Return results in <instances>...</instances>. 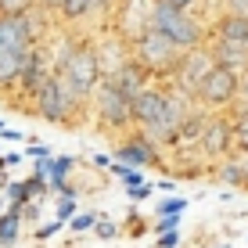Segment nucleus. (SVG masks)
<instances>
[{
	"label": "nucleus",
	"instance_id": "nucleus-1",
	"mask_svg": "<svg viewBox=\"0 0 248 248\" xmlns=\"http://www.w3.org/2000/svg\"><path fill=\"white\" fill-rule=\"evenodd\" d=\"M198 105L194 97H187L184 90H176L173 83H148L133 101V130L151 137L155 144H180L187 123L194 119Z\"/></svg>",
	"mask_w": 248,
	"mask_h": 248
},
{
	"label": "nucleus",
	"instance_id": "nucleus-2",
	"mask_svg": "<svg viewBox=\"0 0 248 248\" xmlns=\"http://www.w3.org/2000/svg\"><path fill=\"white\" fill-rule=\"evenodd\" d=\"M40 11L32 15H0V93H18L22 72L32 50L40 47Z\"/></svg>",
	"mask_w": 248,
	"mask_h": 248
},
{
	"label": "nucleus",
	"instance_id": "nucleus-3",
	"mask_svg": "<svg viewBox=\"0 0 248 248\" xmlns=\"http://www.w3.org/2000/svg\"><path fill=\"white\" fill-rule=\"evenodd\" d=\"M54 72L65 79V87L76 93V97L83 101V105H90L93 90L101 87V79H105V68H101V58H97V47L90 44V40H72L65 50H58L54 58Z\"/></svg>",
	"mask_w": 248,
	"mask_h": 248
},
{
	"label": "nucleus",
	"instance_id": "nucleus-4",
	"mask_svg": "<svg viewBox=\"0 0 248 248\" xmlns=\"http://www.w3.org/2000/svg\"><path fill=\"white\" fill-rule=\"evenodd\" d=\"M151 29L162 32L166 40H173L180 50H198V47L209 44V36H212L209 18L180 11V7H169V4H162V0L151 4Z\"/></svg>",
	"mask_w": 248,
	"mask_h": 248
},
{
	"label": "nucleus",
	"instance_id": "nucleus-5",
	"mask_svg": "<svg viewBox=\"0 0 248 248\" xmlns=\"http://www.w3.org/2000/svg\"><path fill=\"white\" fill-rule=\"evenodd\" d=\"M29 105L40 119H47V123H54V126H79V115L87 112V105L65 87V79L58 72H50L47 79L40 83V90L29 97Z\"/></svg>",
	"mask_w": 248,
	"mask_h": 248
},
{
	"label": "nucleus",
	"instance_id": "nucleus-6",
	"mask_svg": "<svg viewBox=\"0 0 248 248\" xmlns=\"http://www.w3.org/2000/svg\"><path fill=\"white\" fill-rule=\"evenodd\" d=\"M184 54H187V50H180L173 40H166L155 29L140 32V36L130 44V58L151 76V79H173L176 68H180V62H184Z\"/></svg>",
	"mask_w": 248,
	"mask_h": 248
},
{
	"label": "nucleus",
	"instance_id": "nucleus-7",
	"mask_svg": "<svg viewBox=\"0 0 248 248\" xmlns=\"http://www.w3.org/2000/svg\"><path fill=\"white\" fill-rule=\"evenodd\" d=\"M87 112L93 115V126L101 133H130L133 130V101L115 87L112 79H101V87L93 90Z\"/></svg>",
	"mask_w": 248,
	"mask_h": 248
},
{
	"label": "nucleus",
	"instance_id": "nucleus-8",
	"mask_svg": "<svg viewBox=\"0 0 248 248\" xmlns=\"http://www.w3.org/2000/svg\"><path fill=\"white\" fill-rule=\"evenodd\" d=\"M237 101H241V72L227 65H212L194 90V105H202L205 112H234Z\"/></svg>",
	"mask_w": 248,
	"mask_h": 248
},
{
	"label": "nucleus",
	"instance_id": "nucleus-9",
	"mask_svg": "<svg viewBox=\"0 0 248 248\" xmlns=\"http://www.w3.org/2000/svg\"><path fill=\"white\" fill-rule=\"evenodd\" d=\"M194 144H198L202 155L212 158V162L234 155V119H230V112H205Z\"/></svg>",
	"mask_w": 248,
	"mask_h": 248
},
{
	"label": "nucleus",
	"instance_id": "nucleus-10",
	"mask_svg": "<svg viewBox=\"0 0 248 248\" xmlns=\"http://www.w3.org/2000/svg\"><path fill=\"white\" fill-rule=\"evenodd\" d=\"M115 162L133 166V169H166L162 166V144L144 137L140 130L123 133V140L115 144Z\"/></svg>",
	"mask_w": 248,
	"mask_h": 248
},
{
	"label": "nucleus",
	"instance_id": "nucleus-11",
	"mask_svg": "<svg viewBox=\"0 0 248 248\" xmlns=\"http://www.w3.org/2000/svg\"><path fill=\"white\" fill-rule=\"evenodd\" d=\"M212 65H216V58H212L209 44L198 47V50H187L184 62H180V68H176V76H173V87H176V90H184L187 97H194L198 83L205 79V76H209V68H212Z\"/></svg>",
	"mask_w": 248,
	"mask_h": 248
},
{
	"label": "nucleus",
	"instance_id": "nucleus-12",
	"mask_svg": "<svg viewBox=\"0 0 248 248\" xmlns=\"http://www.w3.org/2000/svg\"><path fill=\"white\" fill-rule=\"evenodd\" d=\"M212 36L209 40H227V44L248 47V15H216L209 22Z\"/></svg>",
	"mask_w": 248,
	"mask_h": 248
},
{
	"label": "nucleus",
	"instance_id": "nucleus-13",
	"mask_svg": "<svg viewBox=\"0 0 248 248\" xmlns=\"http://www.w3.org/2000/svg\"><path fill=\"white\" fill-rule=\"evenodd\" d=\"M105 79H112L115 87L123 90L126 97H130V101H137V93H140V90H144V87H148V83H151V76L144 72V68L137 65L133 58H130V62H126L123 68H119V72H112V76H105Z\"/></svg>",
	"mask_w": 248,
	"mask_h": 248
},
{
	"label": "nucleus",
	"instance_id": "nucleus-14",
	"mask_svg": "<svg viewBox=\"0 0 248 248\" xmlns=\"http://www.w3.org/2000/svg\"><path fill=\"white\" fill-rule=\"evenodd\" d=\"M209 50L216 58V65H227L234 72H245L248 68V47L241 44H227V40H209Z\"/></svg>",
	"mask_w": 248,
	"mask_h": 248
},
{
	"label": "nucleus",
	"instance_id": "nucleus-15",
	"mask_svg": "<svg viewBox=\"0 0 248 248\" xmlns=\"http://www.w3.org/2000/svg\"><path fill=\"white\" fill-rule=\"evenodd\" d=\"M22 237V205H7L0 216V248H15Z\"/></svg>",
	"mask_w": 248,
	"mask_h": 248
},
{
	"label": "nucleus",
	"instance_id": "nucleus-16",
	"mask_svg": "<svg viewBox=\"0 0 248 248\" xmlns=\"http://www.w3.org/2000/svg\"><path fill=\"white\" fill-rule=\"evenodd\" d=\"M58 18L65 25H83L93 18V0H62L58 7Z\"/></svg>",
	"mask_w": 248,
	"mask_h": 248
},
{
	"label": "nucleus",
	"instance_id": "nucleus-17",
	"mask_svg": "<svg viewBox=\"0 0 248 248\" xmlns=\"http://www.w3.org/2000/svg\"><path fill=\"white\" fill-rule=\"evenodd\" d=\"M108 173L115 176L119 184L126 187V191H133V187H140V184H148L144 180V169H133V166H123V162H112V169Z\"/></svg>",
	"mask_w": 248,
	"mask_h": 248
},
{
	"label": "nucleus",
	"instance_id": "nucleus-18",
	"mask_svg": "<svg viewBox=\"0 0 248 248\" xmlns=\"http://www.w3.org/2000/svg\"><path fill=\"white\" fill-rule=\"evenodd\" d=\"M230 119H234V151H248V108L237 105Z\"/></svg>",
	"mask_w": 248,
	"mask_h": 248
},
{
	"label": "nucleus",
	"instance_id": "nucleus-19",
	"mask_svg": "<svg viewBox=\"0 0 248 248\" xmlns=\"http://www.w3.org/2000/svg\"><path fill=\"white\" fill-rule=\"evenodd\" d=\"M4 198H7V205H29L32 202V191H29V184H25V180H7L4 184Z\"/></svg>",
	"mask_w": 248,
	"mask_h": 248
},
{
	"label": "nucleus",
	"instance_id": "nucleus-20",
	"mask_svg": "<svg viewBox=\"0 0 248 248\" xmlns=\"http://www.w3.org/2000/svg\"><path fill=\"white\" fill-rule=\"evenodd\" d=\"M97 216H101V212L79 209L72 219H68V230H72V234H93V227H97Z\"/></svg>",
	"mask_w": 248,
	"mask_h": 248
},
{
	"label": "nucleus",
	"instance_id": "nucleus-21",
	"mask_svg": "<svg viewBox=\"0 0 248 248\" xmlns=\"http://www.w3.org/2000/svg\"><path fill=\"white\" fill-rule=\"evenodd\" d=\"M155 212H158V216H184V212H187V198L169 194V198H162V202L155 205Z\"/></svg>",
	"mask_w": 248,
	"mask_h": 248
},
{
	"label": "nucleus",
	"instance_id": "nucleus-22",
	"mask_svg": "<svg viewBox=\"0 0 248 248\" xmlns=\"http://www.w3.org/2000/svg\"><path fill=\"white\" fill-rule=\"evenodd\" d=\"M36 0H0V15H32Z\"/></svg>",
	"mask_w": 248,
	"mask_h": 248
},
{
	"label": "nucleus",
	"instance_id": "nucleus-23",
	"mask_svg": "<svg viewBox=\"0 0 248 248\" xmlns=\"http://www.w3.org/2000/svg\"><path fill=\"white\" fill-rule=\"evenodd\" d=\"M79 212V205H76V198H58L54 202V219H62V223L68 227V219Z\"/></svg>",
	"mask_w": 248,
	"mask_h": 248
},
{
	"label": "nucleus",
	"instance_id": "nucleus-24",
	"mask_svg": "<svg viewBox=\"0 0 248 248\" xmlns=\"http://www.w3.org/2000/svg\"><path fill=\"white\" fill-rule=\"evenodd\" d=\"M93 234H97L101 241H112V237L119 234V227H115L112 216H105V212H101V216H97V227H93Z\"/></svg>",
	"mask_w": 248,
	"mask_h": 248
},
{
	"label": "nucleus",
	"instance_id": "nucleus-25",
	"mask_svg": "<svg viewBox=\"0 0 248 248\" xmlns=\"http://www.w3.org/2000/svg\"><path fill=\"white\" fill-rule=\"evenodd\" d=\"M180 223H184V216H158L151 223V230L155 234H169V230H180Z\"/></svg>",
	"mask_w": 248,
	"mask_h": 248
},
{
	"label": "nucleus",
	"instance_id": "nucleus-26",
	"mask_svg": "<svg viewBox=\"0 0 248 248\" xmlns=\"http://www.w3.org/2000/svg\"><path fill=\"white\" fill-rule=\"evenodd\" d=\"M123 0H93V18H112Z\"/></svg>",
	"mask_w": 248,
	"mask_h": 248
},
{
	"label": "nucleus",
	"instance_id": "nucleus-27",
	"mask_svg": "<svg viewBox=\"0 0 248 248\" xmlns=\"http://www.w3.org/2000/svg\"><path fill=\"white\" fill-rule=\"evenodd\" d=\"M162 4H169V7H180V11H191V15H202V7L209 4V0H162ZM205 18V15H202Z\"/></svg>",
	"mask_w": 248,
	"mask_h": 248
},
{
	"label": "nucleus",
	"instance_id": "nucleus-28",
	"mask_svg": "<svg viewBox=\"0 0 248 248\" xmlns=\"http://www.w3.org/2000/svg\"><path fill=\"white\" fill-rule=\"evenodd\" d=\"M65 230V223L62 219H50V223H44V227H36L32 234H36V241H47V237H54V234H62Z\"/></svg>",
	"mask_w": 248,
	"mask_h": 248
},
{
	"label": "nucleus",
	"instance_id": "nucleus-29",
	"mask_svg": "<svg viewBox=\"0 0 248 248\" xmlns=\"http://www.w3.org/2000/svg\"><path fill=\"white\" fill-rule=\"evenodd\" d=\"M151 194H155V184H140V187H133V191H126V198L133 205H140V202H148Z\"/></svg>",
	"mask_w": 248,
	"mask_h": 248
},
{
	"label": "nucleus",
	"instance_id": "nucleus-30",
	"mask_svg": "<svg viewBox=\"0 0 248 248\" xmlns=\"http://www.w3.org/2000/svg\"><path fill=\"white\" fill-rule=\"evenodd\" d=\"M219 15H248V0H219Z\"/></svg>",
	"mask_w": 248,
	"mask_h": 248
},
{
	"label": "nucleus",
	"instance_id": "nucleus-31",
	"mask_svg": "<svg viewBox=\"0 0 248 248\" xmlns=\"http://www.w3.org/2000/svg\"><path fill=\"white\" fill-rule=\"evenodd\" d=\"M25 155H29L32 162H44V158H50V155H54V151H50L47 144H29V148H25Z\"/></svg>",
	"mask_w": 248,
	"mask_h": 248
},
{
	"label": "nucleus",
	"instance_id": "nucleus-32",
	"mask_svg": "<svg viewBox=\"0 0 248 248\" xmlns=\"http://www.w3.org/2000/svg\"><path fill=\"white\" fill-rule=\"evenodd\" d=\"M155 248H180V230H169V234H158Z\"/></svg>",
	"mask_w": 248,
	"mask_h": 248
},
{
	"label": "nucleus",
	"instance_id": "nucleus-33",
	"mask_svg": "<svg viewBox=\"0 0 248 248\" xmlns=\"http://www.w3.org/2000/svg\"><path fill=\"white\" fill-rule=\"evenodd\" d=\"M237 166H241V180H245V191H248V151H234Z\"/></svg>",
	"mask_w": 248,
	"mask_h": 248
},
{
	"label": "nucleus",
	"instance_id": "nucleus-34",
	"mask_svg": "<svg viewBox=\"0 0 248 248\" xmlns=\"http://www.w3.org/2000/svg\"><path fill=\"white\" fill-rule=\"evenodd\" d=\"M62 7V0H36V11L40 15H50V11H58Z\"/></svg>",
	"mask_w": 248,
	"mask_h": 248
},
{
	"label": "nucleus",
	"instance_id": "nucleus-35",
	"mask_svg": "<svg viewBox=\"0 0 248 248\" xmlns=\"http://www.w3.org/2000/svg\"><path fill=\"white\" fill-rule=\"evenodd\" d=\"M18 162H22L18 151H7V155H0V169H11V166H18Z\"/></svg>",
	"mask_w": 248,
	"mask_h": 248
},
{
	"label": "nucleus",
	"instance_id": "nucleus-36",
	"mask_svg": "<svg viewBox=\"0 0 248 248\" xmlns=\"http://www.w3.org/2000/svg\"><path fill=\"white\" fill-rule=\"evenodd\" d=\"M0 137H4V140H11V144H18V140H29V137H25V133H18V130H11V126H7V130L0 133Z\"/></svg>",
	"mask_w": 248,
	"mask_h": 248
},
{
	"label": "nucleus",
	"instance_id": "nucleus-37",
	"mask_svg": "<svg viewBox=\"0 0 248 248\" xmlns=\"http://www.w3.org/2000/svg\"><path fill=\"white\" fill-rule=\"evenodd\" d=\"M237 105H245V108H248V68L241 72V101H237Z\"/></svg>",
	"mask_w": 248,
	"mask_h": 248
},
{
	"label": "nucleus",
	"instance_id": "nucleus-38",
	"mask_svg": "<svg viewBox=\"0 0 248 248\" xmlns=\"http://www.w3.org/2000/svg\"><path fill=\"white\" fill-rule=\"evenodd\" d=\"M93 166H97V169H105V173H108V169H112V158H108V155H101V151H97V155H93Z\"/></svg>",
	"mask_w": 248,
	"mask_h": 248
},
{
	"label": "nucleus",
	"instance_id": "nucleus-39",
	"mask_svg": "<svg viewBox=\"0 0 248 248\" xmlns=\"http://www.w3.org/2000/svg\"><path fill=\"white\" fill-rule=\"evenodd\" d=\"M155 187H158V191H173V187H176V180H173V176H166V180H158Z\"/></svg>",
	"mask_w": 248,
	"mask_h": 248
},
{
	"label": "nucleus",
	"instance_id": "nucleus-40",
	"mask_svg": "<svg viewBox=\"0 0 248 248\" xmlns=\"http://www.w3.org/2000/svg\"><path fill=\"white\" fill-rule=\"evenodd\" d=\"M4 212H7V198L0 194V216H4Z\"/></svg>",
	"mask_w": 248,
	"mask_h": 248
},
{
	"label": "nucleus",
	"instance_id": "nucleus-41",
	"mask_svg": "<svg viewBox=\"0 0 248 248\" xmlns=\"http://www.w3.org/2000/svg\"><path fill=\"white\" fill-rule=\"evenodd\" d=\"M4 130H7V123H4V119H0V133H4Z\"/></svg>",
	"mask_w": 248,
	"mask_h": 248
},
{
	"label": "nucleus",
	"instance_id": "nucleus-42",
	"mask_svg": "<svg viewBox=\"0 0 248 248\" xmlns=\"http://www.w3.org/2000/svg\"><path fill=\"white\" fill-rule=\"evenodd\" d=\"M212 248H230V245H212Z\"/></svg>",
	"mask_w": 248,
	"mask_h": 248
},
{
	"label": "nucleus",
	"instance_id": "nucleus-43",
	"mask_svg": "<svg viewBox=\"0 0 248 248\" xmlns=\"http://www.w3.org/2000/svg\"><path fill=\"white\" fill-rule=\"evenodd\" d=\"M151 248H155V245H151Z\"/></svg>",
	"mask_w": 248,
	"mask_h": 248
}]
</instances>
